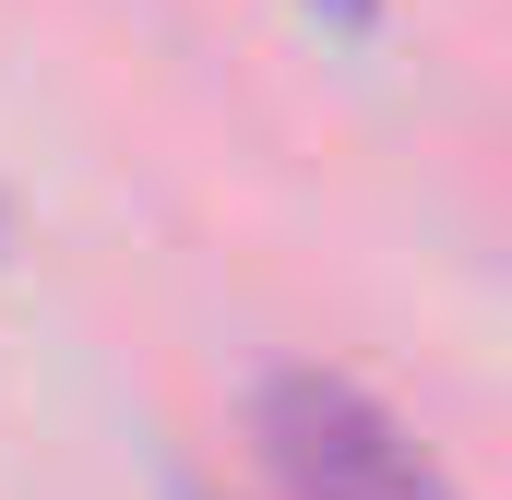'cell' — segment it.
Returning <instances> with one entry per match:
<instances>
[{"instance_id":"2","label":"cell","mask_w":512,"mask_h":500,"mask_svg":"<svg viewBox=\"0 0 512 500\" xmlns=\"http://www.w3.org/2000/svg\"><path fill=\"white\" fill-rule=\"evenodd\" d=\"M322 24H382V0H310Z\"/></svg>"},{"instance_id":"1","label":"cell","mask_w":512,"mask_h":500,"mask_svg":"<svg viewBox=\"0 0 512 500\" xmlns=\"http://www.w3.org/2000/svg\"><path fill=\"white\" fill-rule=\"evenodd\" d=\"M286 500H453V477L417 453V429L346 370H274L251 405Z\"/></svg>"}]
</instances>
